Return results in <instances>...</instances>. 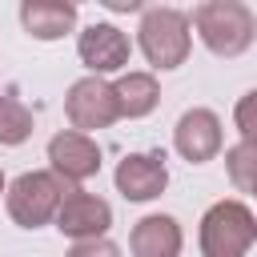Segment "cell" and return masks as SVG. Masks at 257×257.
Instances as JSON below:
<instances>
[{
    "label": "cell",
    "mask_w": 257,
    "mask_h": 257,
    "mask_svg": "<svg viewBox=\"0 0 257 257\" xmlns=\"http://www.w3.org/2000/svg\"><path fill=\"white\" fill-rule=\"evenodd\" d=\"M137 40H141V52L153 68H177V64H185V56L193 48L189 16L177 8H149L141 16Z\"/></svg>",
    "instance_id": "3957f363"
},
{
    "label": "cell",
    "mask_w": 257,
    "mask_h": 257,
    "mask_svg": "<svg viewBox=\"0 0 257 257\" xmlns=\"http://www.w3.org/2000/svg\"><path fill=\"white\" fill-rule=\"evenodd\" d=\"M225 173L233 181L237 193H253L257 197V145H233L225 149Z\"/></svg>",
    "instance_id": "9a60e30c"
},
{
    "label": "cell",
    "mask_w": 257,
    "mask_h": 257,
    "mask_svg": "<svg viewBox=\"0 0 257 257\" xmlns=\"http://www.w3.org/2000/svg\"><path fill=\"white\" fill-rule=\"evenodd\" d=\"M20 24L36 40H60L76 24V4H68V0H24Z\"/></svg>",
    "instance_id": "7c38bea8"
},
{
    "label": "cell",
    "mask_w": 257,
    "mask_h": 257,
    "mask_svg": "<svg viewBox=\"0 0 257 257\" xmlns=\"http://www.w3.org/2000/svg\"><path fill=\"white\" fill-rule=\"evenodd\" d=\"M233 120H237V133H241V141H245V145H257V88H249V92L237 100V108H233Z\"/></svg>",
    "instance_id": "2e32d148"
},
{
    "label": "cell",
    "mask_w": 257,
    "mask_h": 257,
    "mask_svg": "<svg viewBox=\"0 0 257 257\" xmlns=\"http://www.w3.org/2000/svg\"><path fill=\"white\" fill-rule=\"evenodd\" d=\"M64 257H120V249L108 237H92V241H76Z\"/></svg>",
    "instance_id": "e0dca14e"
},
{
    "label": "cell",
    "mask_w": 257,
    "mask_h": 257,
    "mask_svg": "<svg viewBox=\"0 0 257 257\" xmlns=\"http://www.w3.org/2000/svg\"><path fill=\"white\" fill-rule=\"evenodd\" d=\"M112 225V209L108 201L84 193V189H68L60 209H56V229L72 241H92V237H104Z\"/></svg>",
    "instance_id": "52a82bcc"
},
{
    "label": "cell",
    "mask_w": 257,
    "mask_h": 257,
    "mask_svg": "<svg viewBox=\"0 0 257 257\" xmlns=\"http://www.w3.org/2000/svg\"><path fill=\"white\" fill-rule=\"evenodd\" d=\"M116 104H120V116H149L161 100V88H157V76L153 72H124L116 84Z\"/></svg>",
    "instance_id": "4fadbf2b"
},
{
    "label": "cell",
    "mask_w": 257,
    "mask_h": 257,
    "mask_svg": "<svg viewBox=\"0 0 257 257\" xmlns=\"http://www.w3.org/2000/svg\"><path fill=\"white\" fill-rule=\"evenodd\" d=\"M0 193H4V173H0Z\"/></svg>",
    "instance_id": "d6986e66"
},
{
    "label": "cell",
    "mask_w": 257,
    "mask_h": 257,
    "mask_svg": "<svg viewBox=\"0 0 257 257\" xmlns=\"http://www.w3.org/2000/svg\"><path fill=\"white\" fill-rule=\"evenodd\" d=\"M32 137V108L16 88H0V145H24Z\"/></svg>",
    "instance_id": "5bb4252c"
},
{
    "label": "cell",
    "mask_w": 257,
    "mask_h": 257,
    "mask_svg": "<svg viewBox=\"0 0 257 257\" xmlns=\"http://www.w3.org/2000/svg\"><path fill=\"white\" fill-rule=\"evenodd\" d=\"M48 161H52V173L68 185H80L88 177L100 173V145L76 128H64L48 141Z\"/></svg>",
    "instance_id": "8992f818"
},
{
    "label": "cell",
    "mask_w": 257,
    "mask_h": 257,
    "mask_svg": "<svg viewBox=\"0 0 257 257\" xmlns=\"http://www.w3.org/2000/svg\"><path fill=\"white\" fill-rule=\"evenodd\" d=\"M253 241H257V217L245 201H217L201 217L205 257H245Z\"/></svg>",
    "instance_id": "7a4b0ae2"
},
{
    "label": "cell",
    "mask_w": 257,
    "mask_h": 257,
    "mask_svg": "<svg viewBox=\"0 0 257 257\" xmlns=\"http://www.w3.org/2000/svg\"><path fill=\"white\" fill-rule=\"evenodd\" d=\"M193 24H197V36L205 40V48L225 60L241 56L257 36V20L241 0H205L193 12Z\"/></svg>",
    "instance_id": "6da1fadb"
},
{
    "label": "cell",
    "mask_w": 257,
    "mask_h": 257,
    "mask_svg": "<svg viewBox=\"0 0 257 257\" xmlns=\"http://www.w3.org/2000/svg\"><path fill=\"white\" fill-rule=\"evenodd\" d=\"M173 145L189 165H205L221 153V120L213 108H189L181 112L177 128H173Z\"/></svg>",
    "instance_id": "ba28073f"
},
{
    "label": "cell",
    "mask_w": 257,
    "mask_h": 257,
    "mask_svg": "<svg viewBox=\"0 0 257 257\" xmlns=\"http://www.w3.org/2000/svg\"><path fill=\"white\" fill-rule=\"evenodd\" d=\"M169 185V165L165 153H128L116 165V189L128 201H153Z\"/></svg>",
    "instance_id": "30bf717a"
},
{
    "label": "cell",
    "mask_w": 257,
    "mask_h": 257,
    "mask_svg": "<svg viewBox=\"0 0 257 257\" xmlns=\"http://www.w3.org/2000/svg\"><path fill=\"white\" fill-rule=\"evenodd\" d=\"M64 193L68 189H64V181L56 173H40V169L20 173L8 185V213H12V221L20 229H40V225H48L56 217Z\"/></svg>",
    "instance_id": "277c9868"
},
{
    "label": "cell",
    "mask_w": 257,
    "mask_h": 257,
    "mask_svg": "<svg viewBox=\"0 0 257 257\" xmlns=\"http://www.w3.org/2000/svg\"><path fill=\"white\" fill-rule=\"evenodd\" d=\"M104 4H108V8H116V12H137V8H141L137 0H104Z\"/></svg>",
    "instance_id": "ac0fdd59"
},
{
    "label": "cell",
    "mask_w": 257,
    "mask_h": 257,
    "mask_svg": "<svg viewBox=\"0 0 257 257\" xmlns=\"http://www.w3.org/2000/svg\"><path fill=\"white\" fill-rule=\"evenodd\" d=\"M181 225H177V217H169V213H149V217H141L137 225H133V237H128V245H133V257H177L181 253Z\"/></svg>",
    "instance_id": "8fae6325"
},
{
    "label": "cell",
    "mask_w": 257,
    "mask_h": 257,
    "mask_svg": "<svg viewBox=\"0 0 257 257\" xmlns=\"http://www.w3.org/2000/svg\"><path fill=\"white\" fill-rule=\"evenodd\" d=\"M76 52H80V60L92 76H104V72H116V68L128 64L133 44L116 24H88L76 40Z\"/></svg>",
    "instance_id": "9c48e42d"
},
{
    "label": "cell",
    "mask_w": 257,
    "mask_h": 257,
    "mask_svg": "<svg viewBox=\"0 0 257 257\" xmlns=\"http://www.w3.org/2000/svg\"><path fill=\"white\" fill-rule=\"evenodd\" d=\"M64 112L72 120L76 133H92V128H108L112 120H120V104H116V92L104 76H84L68 88L64 96Z\"/></svg>",
    "instance_id": "5b68a950"
}]
</instances>
